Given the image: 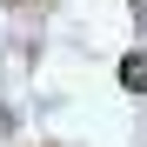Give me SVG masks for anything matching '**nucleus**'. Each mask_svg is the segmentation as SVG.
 <instances>
[{
    "mask_svg": "<svg viewBox=\"0 0 147 147\" xmlns=\"http://www.w3.org/2000/svg\"><path fill=\"white\" fill-rule=\"evenodd\" d=\"M120 87H127V94H147V54H140V47L120 54Z\"/></svg>",
    "mask_w": 147,
    "mask_h": 147,
    "instance_id": "nucleus-1",
    "label": "nucleus"
},
{
    "mask_svg": "<svg viewBox=\"0 0 147 147\" xmlns=\"http://www.w3.org/2000/svg\"><path fill=\"white\" fill-rule=\"evenodd\" d=\"M7 7H13V0H7Z\"/></svg>",
    "mask_w": 147,
    "mask_h": 147,
    "instance_id": "nucleus-2",
    "label": "nucleus"
}]
</instances>
